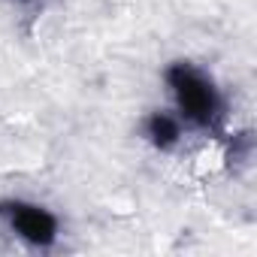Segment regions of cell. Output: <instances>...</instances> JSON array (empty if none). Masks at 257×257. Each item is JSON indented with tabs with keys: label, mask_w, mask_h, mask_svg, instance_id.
I'll use <instances>...</instances> for the list:
<instances>
[{
	"label": "cell",
	"mask_w": 257,
	"mask_h": 257,
	"mask_svg": "<svg viewBox=\"0 0 257 257\" xmlns=\"http://www.w3.org/2000/svg\"><path fill=\"white\" fill-rule=\"evenodd\" d=\"M164 88L170 94V109L179 115L185 131L215 134L224 124L227 103L215 76L194 61H170L164 67Z\"/></svg>",
	"instance_id": "1"
},
{
	"label": "cell",
	"mask_w": 257,
	"mask_h": 257,
	"mask_svg": "<svg viewBox=\"0 0 257 257\" xmlns=\"http://www.w3.org/2000/svg\"><path fill=\"white\" fill-rule=\"evenodd\" d=\"M0 227L34 251L55 248L64 233L58 212L28 197H0Z\"/></svg>",
	"instance_id": "2"
},
{
	"label": "cell",
	"mask_w": 257,
	"mask_h": 257,
	"mask_svg": "<svg viewBox=\"0 0 257 257\" xmlns=\"http://www.w3.org/2000/svg\"><path fill=\"white\" fill-rule=\"evenodd\" d=\"M185 124L179 121V115L173 109H152L143 121H140V137L161 155H170L182 146L185 140Z\"/></svg>",
	"instance_id": "3"
},
{
	"label": "cell",
	"mask_w": 257,
	"mask_h": 257,
	"mask_svg": "<svg viewBox=\"0 0 257 257\" xmlns=\"http://www.w3.org/2000/svg\"><path fill=\"white\" fill-rule=\"evenodd\" d=\"M13 4L19 7V10H25V13H43L46 7H49V0H13Z\"/></svg>",
	"instance_id": "4"
}]
</instances>
